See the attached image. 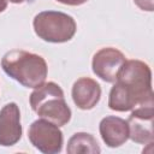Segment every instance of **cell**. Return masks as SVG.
<instances>
[{"instance_id":"obj_2","label":"cell","mask_w":154,"mask_h":154,"mask_svg":"<svg viewBox=\"0 0 154 154\" xmlns=\"http://www.w3.org/2000/svg\"><path fill=\"white\" fill-rule=\"evenodd\" d=\"M1 67L7 76L26 88H37L45 83L48 72L41 55L22 49L7 52L1 59Z\"/></svg>"},{"instance_id":"obj_5","label":"cell","mask_w":154,"mask_h":154,"mask_svg":"<svg viewBox=\"0 0 154 154\" xmlns=\"http://www.w3.org/2000/svg\"><path fill=\"white\" fill-rule=\"evenodd\" d=\"M28 138L36 149L45 154L60 153L64 142L63 132L59 126L42 118L30 125Z\"/></svg>"},{"instance_id":"obj_6","label":"cell","mask_w":154,"mask_h":154,"mask_svg":"<svg viewBox=\"0 0 154 154\" xmlns=\"http://www.w3.org/2000/svg\"><path fill=\"white\" fill-rule=\"evenodd\" d=\"M125 61L126 58L119 49L113 47H105L99 49L93 57V72L102 81L114 83Z\"/></svg>"},{"instance_id":"obj_1","label":"cell","mask_w":154,"mask_h":154,"mask_svg":"<svg viewBox=\"0 0 154 154\" xmlns=\"http://www.w3.org/2000/svg\"><path fill=\"white\" fill-rule=\"evenodd\" d=\"M154 105L150 67L141 60H126L109 91L108 107L117 112Z\"/></svg>"},{"instance_id":"obj_3","label":"cell","mask_w":154,"mask_h":154,"mask_svg":"<svg viewBox=\"0 0 154 154\" xmlns=\"http://www.w3.org/2000/svg\"><path fill=\"white\" fill-rule=\"evenodd\" d=\"M30 106L42 119L58 126L67 124L71 119V109L65 101L64 91L54 82L42 83L30 94Z\"/></svg>"},{"instance_id":"obj_14","label":"cell","mask_w":154,"mask_h":154,"mask_svg":"<svg viewBox=\"0 0 154 154\" xmlns=\"http://www.w3.org/2000/svg\"><path fill=\"white\" fill-rule=\"evenodd\" d=\"M7 7V0H0V13L4 12Z\"/></svg>"},{"instance_id":"obj_4","label":"cell","mask_w":154,"mask_h":154,"mask_svg":"<svg viewBox=\"0 0 154 154\" xmlns=\"http://www.w3.org/2000/svg\"><path fill=\"white\" fill-rule=\"evenodd\" d=\"M35 34L46 42L63 43L70 41L77 30L75 19L60 11H42L32 22Z\"/></svg>"},{"instance_id":"obj_7","label":"cell","mask_w":154,"mask_h":154,"mask_svg":"<svg viewBox=\"0 0 154 154\" xmlns=\"http://www.w3.org/2000/svg\"><path fill=\"white\" fill-rule=\"evenodd\" d=\"M154 105L138 106L132 109L129 119V138L140 144H153Z\"/></svg>"},{"instance_id":"obj_10","label":"cell","mask_w":154,"mask_h":154,"mask_svg":"<svg viewBox=\"0 0 154 154\" xmlns=\"http://www.w3.org/2000/svg\"><path fill=\"white\" fill-rule=\"evenodd\" d=\"M99 131L102 141L111 148L124 144L129 138V126L126 120L116 116L102 118L99 125Z\"/></svg>"},{"instance_id":"obj_11","label":"cell","mask_w":154,"mask_h":154,"mask_svg":"<svg viewBox=\"0 0 154 154\" xmlns=\"http://www.w3.org/2000/svg\"><path fill=\"white\" fill-rule=\"evenodd\" d=\"M69 154H99L101 152L96 138L88 132H76L67 142Z\"/></svg>"},{"instance_id":"obj_15","label":"cell","mask_w":154,"mask_h":154,"mask_svg":"<svg viewBox=\"0 0 154 154\" xmlns=\"http://www.w3.org/2000/svg\"><path fill=\"white\" fill-rule=\"evenodd\" d=\"M25 1H29V0H10V2H12V4H23Z\"/></svg>"},{"instance_id":"obj_12","label":"cell","mask_w":154,"mask_h":154,"mask_svg":"<svg viewBox=\"0 0 154 154\" xmlns=\"http://www.w3.org/2000/svg\"><path fill=\"white\" fill-rule=\"evenodd\" d=\"M134 2L143 11L152 12L154 10V0H134Z\"/></svg>"},{"instance_id":"obj_8","label":"cell","mask_w":154,"mask_h":154,"mask_svg":"<svg viewBox=\"0 0 154 154\" xmlns=\"http://www.w3.org/2000/svg\"><path fill=\"white\" fill-rule=\"evenodd\" d=\"M22 137L20 112L14 102L5 105L0 111V146L10 147Z\"/></svg>"},{"instance_id":"obj_13","label":"cell","mask_w":154,"mask_h":154,"mask_svg":"<svg viewBox=\"0 0 154 154\" xmlns=\"http://www.w3.org/2000/svg\"><path fill=\"white\" fill-rule=\"evenodd\" d=\"M57 1L64 5H69V6H79V5L85 4L88 0H57Z\"/></svg>"},{"instance_id":"obj_9","label":"cell","mask_w":154,"mask_h":154,"mask_svg":"<svg viewBox=\"0 0 154 154\" xmlns=\"http://www.w3.org/2000/svg\"><path fill=\"white\" fill-rule=\"evenodd\" d=\"M71 94L75 105L78 108L87 111L94 108L100 101L101 87L93 78L81 77L73 83Z\"/></svg>"}]
</instances>
